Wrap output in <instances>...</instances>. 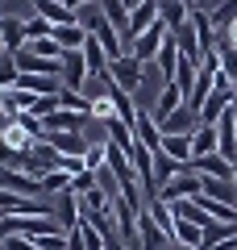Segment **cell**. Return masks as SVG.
<instances>
[{"label":"cell","instance_id":"30bf717a","mask_svg":"<svg viewBox=\"0 0 237 250\" xmlns=\"http://www.w3.org/2000/svg\"><path fill=\"white\" fill-rule=\"evenodd\" d=\"M179 59H183V54H179V42H175V34L167 38V42H162V50H158V75H162V83H175V75H179Z\"/></svg>","mask_w":237,"mask_h":250},{"label":"cell","instance_id":"f1b7e54d","mask_svg":"<svg viewBox=\"0 0 237 250\" xmlns=\"http://www.w3.org/2000/svg\"><path fill=\"white\" fill-rule=\"evenodd\" d=\"M62 192H71V175L67 171H46L42 175V196H62Z\"/></svg>","mask_w":237,"mask_h":250},{"label":"cell","instance_id":"d4e9b609","mask_svg":"<svg viewBox=\"0 0 237 250\" xmlns=\"http://www.w3.org/2000/svg\"><path fill=\"white\" fill-rule=\"evenodd\" d=\"M0 134H4V142H9L17 154H21V150H34V146H38V142H34V134H29L21 121H9L4 129H0Z\"/></svg>","mask_w":237,"mask_h":250},{"label":"cell","instance_id":"83f0119b","mask_svg":"<svg viewBox=\"0 0 237 250\" xmlns=\"http://www.w3.org/2000/svg\"><path fill=\"white\" fill-rule=\"evenodd\" d=\"M104 129H108V142H113V146H121L125 154H129V146L138 142V134H133V125H129V121H108Z\"/></svg>","mask_w":237,"mask_h":250},{"label":"cell","instance_id":"44dd1931","mask_svg":"<svg viewBox=\"0 0 237 250\" xmlns=\"http://www.w3.org/2000/svg\"><path fill=\"white\" fill-rule=\"evenodd\" d=\"M54 38H59V46H62V50H83V46H88V29H83V25H54Z\"/></svg>","mask_w":237,"mask_h":250},{"label":"cell","instance_id":"52a82bcc","mask_svg":"<svg viewBox=\"0 0 237 250\" xmlns=\"http://www.w3.org/2000/svg\"><path fill=\"white\" fill-rule=\"evenodd\" d=\"M138 229H141V250H167L171 246V233L150 217V208H146V213H138Z\"/></svg>","mask_w":237,"mask_h":250},{"label":"cell","instance_id":"9c48e42d","mask_svg":"<svg viewBox=\"0 0 237 250\" xmlns=\"http://www.w3.org/2000/svg\"><path fill=\"white\" fill-rule=\"evenodd\" d=\"M187 17H192V4H187V0H158V21H162L171 34L183 29Z\"/></svg>","mask_w":237,"mask_h":250},{"label":"cell","instance_id":"d590c367","mask_svg":"<svg viewBox=\"0 0 237 250\" xmlns=\"http://www.w3.org/2000/svg\"><path fill=\"white\" fill-rule=\"evenodd\" d=\"M92 121H96V125H108V121H121V117H117V104H113V100H96V104H92Z\"/></svg>","mask_w":237,"mask_h":250},{"label":"cell","instance_id":"c3c4849f","mask_svg":"<svg viewBox=\"0 0 237 250\" xmlns=\"http://www.w3.org/2000/svg\"><path fill=\"white\" fill-rule=\"evenodd\" d=\"M0 59H9V50H4V42H0Z\"/></svg>","mask_w":237,"mask_h":250},{"label":"cell","instance_id":"1f68e13d","mask_svg":"<svg viewBox=\"0 0 237 250\" xmlns=\"http://www.w3.org/2000/svg\"><path fill=\"white\" fill-rule=\"evenodd\" d=\"M59 108H75V113H88L92 117V100L83 96V92H71V88L59 92Z\"/></svg>","mask_w":237,"mask_h":250},{"label":"cell","instance_id":"7bdbcfd3","mask_svg":"<svg viewBox=\"0 0 237 250\" xmlns=\"http://www.w3.org/2000/svg\"><path fill=\"white\" fill-rule=\"evenodd\" d=\"M62 4H71V9H83V4H96V0H62Z\"/></svg>","mask_w":237,"mask_h":250},{"label":"cell","instance_id":"ffe728a7","mask_svg":"<svg viewBox=\"0 0 237 250\" xmlns=\"http://www.w3.org/2000/svg\"><path fill=\"white\" fill-rule=\"evenodd\" d=\"M217 146H220L217 125H196V129H192V150H196V159H204V154H217Z\"/></svg>","mask_w":237,"mask_h":250},{"label":"cell","instance_id":"484cf974","mask_svg":"<svg viewBox=\"0 0 237 250\" xmlns=\"http://www.w3.org/2000/svg\"><path fill=\"white\" fill-rule=\"evenodd\" d=\"M171 242H179V246H196V250H200V246H204V229H200L196 221H179V217H175V233H171Z\"/></svg>","mask_w":237,"mask_h":250},{"label":"cell","instance_id":"ac0fdd59","mask_svg":"<svg viewBox=\"0 0 237 250\" xmlns=\"http://www.w3.org/2000/svg\"><path fill=\"white\" fill-rule=\"evenodd\" d=\"M42 142H50L54 154H88V146H92L83 134H46Z\"/></svg>","mask_w":237,"mask_h":250},{"label":"cell","instance_id":"836d02e7","mask_svg":"<svg viewBox=\"0 0 237 250\" xmlns=\"http://www.w3.org/2000/svg\"><path fill=\"white\" fill-rule=\"evenodd\" d=\"M108 88H113V80H108V75H88V83H83V96L96 104V100L108 96Z\"/></svg>","mask_w":237,"mask_h":250},{"label":"cell","instance_id":"f546056e","mask_svg":"<svg viewBox=\"0 0 237 250\" xmlns=\"http://www.w3.org/2000/svg\"><path fill=\"white\" fill-rule=\"evenodd\" d=\"M212 25H217V34H225L229 25L237 21V0H225V4H217V9H208Z\"/></svg>","mask_w":237,"mask_h":250},{"label":"cell","instance_id":"e0dca14e","mask_svg":"<svg viewBox=\"0 0 237 250\" xmlns=\"http://www.w3.org/2000/svg\"><path fill=\"white\" fill-rule=\"evenodd\" d=\"M183 171H187V167H183L179 159H171L167 150H158V154H154V184H158V192H162V188H167L175 175H183Z\"/></svg>","mask_w":237,"mask_h":250},{"label":"cell","instance_id":"60d3db41","mask_svg":"<svg viewBox=\"0 0 237 250\" xmlns=\"http://www.w3.org/2000/svg\"><path fill=\"white\" fill-rule=\"evenodd\" d=\"M67 250H88V242H83V225H71V229H67Z\"/></svg>","mask_w":237,"mask_h":250},{"label":"cell","instance_id":"277c9868","mask_svg":"<svg viewBox=\"0 0 237 250\" xmlns=\"http://www.w3.org/2000/svg\"><path fill=\"white\" fill-rule=\"evenodd\" d=\"M133 134H138V142L146 146V150H162V125H158V117L150 113V108H138V117H133Z\"/></svg>","mask_w":237,"mask_h":250},{"label":"cell","instance_id":"7402d4cb","mask_svg":"<svg viewBox=\"0 0 237 250\" xmlns=\"http://www.w3.org/2000/svg\"><path fill=\"white\" fill-rule=\"evenodd\" d=\"M100 9H104V21L121 34V42H125V29H129V9H125V0H100Z\"/></svg>","mask_w":237,"mask_h":250},{"label":"cell","instance_id":"7c38bea8","mask_svg":"<svg viewBox=\"0 0 237 250\" xmlns=\"http://www.w3.org/2000/svg\"><path fill=\"white\" fill-rule=\"evenodd\" d=\"M34 13H38V17H46L50 25H79V21H75V9L62 4V0H38Z\"/></svg>","mask_w":237,"mask_h":250},{"label":"cell","instance_id":"74e56055","mask_svg":"<svg viewBox=\"0 0 237 250\" xmlns=\"http://www.w3.org/2000/svg\"><path fill=\"white\" fill-rule=\"evenodd\" d=\"M96 184H100V175H96V171H79V175L71 179V192H79V196H88V192H92Z\"/></svg>","mask_w":237,"mask_h":250},{"label":"cell","instance_id":"5bb4252c","mask_svg":"<svg viewBox=\"0 0 237 250\" xmlns=\"http://www.w3.org/2000/svg\"><path fill=\"white\" fill-rule=\"evenodd\" d=\"M54 217L62 221V229L79 225V221H83V196H79V192H62V196H59V208H54Z\"/></svg>","mask_w":237,"mask_h":250},{"label":"cell","instance_id":"ba28073f","mask_svg":"<svg viewBox=\"0 0 237 250\" xmlns=\"http://www.w3.org/2000/svg\"><path fill=\"white\" fill-rule=\"evenodd\" d=\"M0 42H4V50H9V59L17 50H25V42H29L25 17H0Z\"/></svg>","mask_w":237,"mask_h":250},{"label":"cell","instance_id":"8fae6325","mask_svg":"<svg viewBox=\"0 0 237 250\" xmlns=\"http://www.w3.org/2000/svg\"><path fill=\"white\" fill-rule=\"evenodd\" d=\"M192 171H196V175H208V179H233V163H229L225 154H204V159L192 163ZM233 184H237V179H233Z\"/></svg>","mask_w":237,"mask_h":250},{"label":"cell","instance_id":"d6a6232c","mask_svg":"<svg viewBox=\"0 0 237 250\" xmlns=\"http://www.w3.org/2000/svg\"><path fill=\"white\" fill-rule=\"evenodd\" d=\"M83 163H88V171H104L108 167V138L104 142H92L88 154H83Z\"/></svg>","mask_w":237,"mask_h":250},{"label":"cell","instance_id":"ee69618b","mask_svg":"<svg viewBox=\"0 0 237 250\" xmlns=\"http://www.w3.org/2000/svg\"><path fill=\"white\" fill-rule=\"evenodd\" d=\"M108 250H129V246H125V242H117V238H113V242H108Z\"/></svg>","mask_w":237,"mask_h":250},{"label":"cell","instance_id":"8d00e7d4","mask_svg":"<svg viewBox=\"0 0 237 250\" xmlns=\"http://www.w3.org/2000/svg\"><path fill=\"white\" fill-rule=\"evenodd\" d=\"M25 34H29V42L34 38H54V25L46 17H25Z\"/></svg>","mask_w":237,"mask_h":250},{"label":"cell","instance_id":"cb8c5ba5","mask_svg":"<svg viewBox=\"0 0 237 250\" xmlns=\"http://www.w3.org/2000/svg\"><path fill=\"white\" fill-rule=\"evenodd\" d=\"M217 59H220V71L229 75V83L237 88V46L229 42V34H220V42H217Z\"/></svg>","mask_w":237,"mask_h":250},{"label":"cell","instance_id":"603a6c76","mask_svg":"<svg viewBox=\"0 0 237 250\" xmlns=\"http://www.w3.org/2000/svg\"><path fill=\"white\" fill-rule=\"evenodd\" d=\"M83 62H88L92 75H108V50L100 46V38H88V46H83Z\"/></svg>","mask_w":237,"mask_h":250},{"label":"cell","instance_id":"4dcf8cb0","mask_svg":"<svg viewBox=\"0 0 237 250\" xmlns=\"http://www.w3.org/2000/svg\"><path fill=\"white\" fill-rule=\"evenodd\" d=\"M196 75H200V62H192V59H179V75H175V83H179V92H183V96H192V88H196Z\"/></svg>","mask_w":237,"mask_h":250},{"label":"cell","instance_id":"7a4b0ae2","mask_svg":"<svg viewBox=\"0 0 237 250\" xmlns=\"http://www.w3.org/2000/svg\"><path fill=\"white\" fill-rule=\"evenodd\" d=\"M108 80L117 83V88H125L133 96V92H141V83H146V67H141L133 54H121V59L108 62Z\"/></svg>","mask_w":237,"mask_h":250},{"label":"cell","instance_id":"bcb514c9","mask_svg":"<svg viewBox=\"0 0 237 250\" xmlns=\"http://www.w3.org/2000/svg\"><path fill=\"white\" fill-rule=\"evenodd\" d=\"M138 4H141V0H125V9H129V13H133V9H138Z\"/></svg>","mask_w":237,"mask_h":250},{"label":"cell","instance_id":"ab89813d","mask_svg":"<svg viewBox=\"0 0 237 250\" xmlns=\"http://www.w3.org/2000/svg\"><path fill=\"white\" fill-rule=\"evenodd\" d=\"M54 108H59V96H38V100H34V108H29V113H34V117H50Z\"/></svg>","mask_w":237,"mask_h":250},{"label":"cell","instance_id":"f35d334b","mask_svg":"<svg viewBox=\"0 0 237 250\" xmlns=\"http://www.w3.org/2000/svg\"><path fill=\"white\" fill-rule=\"evenodd\" d=\"M17 62H13V59H0V92H4V88H13V83H17Z\"/></svg>","mask_w":237,"mask_h":250},{"label":"cell","instance_id":"5b68a950","mask_svg":"<svg viewBox=\"0 0 237 250\" xmlns=\"http://www.w3.org/2000/svg\"><path fill=\"white\" fill-rule=\"evenodd\" d=\"M154 21H158V0H141L138 9L129 13V29H125V50H129V42H133V38H141L150 25H154Z\"/></svg>","mask_w":237,"mask_h":250},{"label":"cell","instance_id":"2e32d148","mask_svg":"<svg viewBox=\"0 0 237 250\" xmlns=\"http://www.w3.org/2000/svg\"><path fill=\"white\" fill-rule=\"evenodd\" d=\"M162 150H167L171 159H179L183 167H192V163H196V150H192V134H162Z\"/></svg>","mask_w":237,"mask_h":250},{"label":"cell","instance_id":"d6986e66","mask_svg":"<svg viewBox=\"0 0 237 250\" xmlns=\"http://www.w3.org/2000/svg\"><path fill=\"white\" fill-rule=\"evenodd\" d=\"M200 179H204V196L208 200H220V205L237 208V184L233 179H208V175H200Z\"/></svg>","mask_w":237,"mask_h":250},{"label":"cell","instance_id":"3957f363","mask_svg":"<svg viewBox=\"0 0 237 250\" xmlns=\"http://www.w3.org/2000/svg\"><path fill=\"white\" fill-rule=\"evenodd\" d=\"M0 188H9V192H17V196H42V179L29 175V171L21 167H0Z\"/></svg>","mask_w":237,"mask_h":250},{"label":"cell","instance_id":"8992f818","mask_svg":"<svg viewBox=\"0 0 237 250\" xmlns=\"http://www.w3.org/2000/svg\"><path fill=\"white\" fill-rule=\"evenodd\" d=\"M88 62H83V50H71V54H62V88H71V92H83V83H88Z\"/></svg>","mask_w":237,"mask_h":250},{"label":"cell","instance_id":"7dc6e473","mask_svg":"<svg viewBox=\"0 0 237 250\" xmlns=\"http://www.w3.org/2000/svg\"><path fill=\"white\" fill-rule=\"evenodd\" d=\"M171 250H196V246H179V242H171Z\"/></svg>","mask_w":237,"mask_h":250},{"label":"cell","instance_id":"4316f807","mask_svg":"<svg viewBox=\"0 0 237 250\" xmlns=\"http://www.w3.org/2000/svg\"><path fill=\"white\" fill-rule=\"evenodd\" d=\"M175 42H179V54H183V59L204 62V54H200V42H196V29H192V21H187L183 29H175Z\"/></svg>","mask_w":237,"mask_h":250},{"label":"cell","instance_id":"f6af8a7d","mask_svg":"<svg viewBox=\"0 0 237 250\" xmlns=\"http://www.w3.org/2000/svg\"><path fill=\"white\" fill-rule=\"evenodd\" d=\"M187 4H192V9H204V4H208V0H187Z\"/></svg>","mask_w":237,"mask_h":250},{"label":"cell","instance_id":"b9f144b4","mask_svg":"<svg viewBox=\"0 0 237 250\" xmlns=\"http://www.w3.org/2000/svg\"><path fill=\"white\" fill-rule=\"evenodd\" d=\"M0 250H34V242H29V238H21V233H9V238L0 242Z\"/></svg>","mask_w":237,"mask_h":250},{"label":"cell","instance_id":"9a60e30c","mask_svg":"<svg viewBox=\"0 0 237 250\" xmlns=\"http://www.w3.org/2000/svg\"><path fill=\"white\" fill-rule=\"evenodd\" d=\"M158 125H162V134H192L196 125H200V113H196L192 104H183V108H175L167 121H158Z\"/></svg>","mask_w":237,"mask_h":250},{"label":"cell","instance_id":"4fadbf2b","mask_svg":"<svg viewBox=\"0 0 237 250\" xmlns=\"http://www.w3.org/2000/svg\"><path fill=\"white\" fill-rule=\"evenodd\" d=\"M183 104H187V96L179 92V83H162V92H158V100H154L150 113H154L158 121H167V117L175 113V108H183Z\"/></svg>","mask_w":237,"mask_h":250},{"label":"cell","instance_id":"e575fe53","mask_svg":"<svg viewBox=\"0 0 237 250\" xmlns=\"http://www.w3.org/2000/svg\"><path fill=\"white\" fill-rule=\"evenodd\" d=\"M100 17H104V13H100V0H96V4H83V9H75V21L88 29V34L100 25Z\"/></svg>","mask_w":237,"mask_h":250},{"label":"cell","instance_id":"6da1fadb","mask_svg":"<svg viewBox=\"0 0 237 250\" xmlns=\"http://www.w3.org/2000/svg\"><path fill=\"white\" fill-rule=\"evenodd\" d=\"M167 38H171V29L162 25V21H154L141 38H133V42H129V54L141 62V67H154V62H158V50H162V42H167Z\"/></svg>","mask_w":237,"mask_h":250},{"label":"cell","instance_id":"681fc988","mask_svg":"<svg viewBox=\"0 0 237 250\" xmlns=\"http://www.w3.org/2000/svg\"><path fill=\"white\" fill-rule=\"evenodd\" d=\"M34 4H38V0H34Z\"/></svg>","mask_w":237,"mask_h":250}]
</instances>
